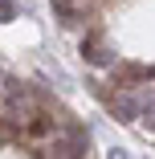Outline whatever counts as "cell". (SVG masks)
I'll return each instance as SVG.
<instances>
[{"instance_id": "6da1fadb", "label": "cell", "mask_w": 155, "mask_h": 159, "mask_svg": "<svg viewBox=\"0 0 155 159\" xmlns=\"http://www.w3.org/2000/svg\"><path fill=\"white\" fill-rule=\"evenodd\" d=\"M37 114V98L25 82H8L4 86V118H29Z\"/></svg>"}, {"instance_id": "7a4b0ae2", "label": "cell", "mask_w": 155, "mask_h": 159, "mask_svg": "<svg viewBox=\"0 0 155 159\" xmlns=\"http://www.w3.org/2000/svg\"><path fill=\"white\" fill-rule=\"evenodd\" d=\"M53 151L61 159H82L90 151V135L82 131V126H66L61 135H53Z\"/></svg>"}, {"instance_id": "3957f363", "label": "cell", "mask_w": 155, "mask_h": 159, "mask_svg": "<svg viewBox=\"0 0 155 159\" xmlns=\"http://www.w3.org/2000/svg\"><path fill=\"white\" fill-rule=\"evenodd\" d=\"M82 57L90 61V66H98V70L114 66V53H110V45L102 41V33H86V37H82Z\"/></svg>"}, {"instance_id": "277c9868", "label": "cell", "mask_w": 155, "mask_h": 159, "mask_svg": "<svg viewBox=\"0 0 155 159\" xmlns=\"http://www.w3.org/2000/svg\"><path fill=\"white\" fill-rule=\"evenodd\" d=\"M21 135H25V139H53V135H57V122H53V114L37 110V114H29V118H25Z\"/></svg>"}, {"instance_id": "5b68a950", "label": "cell", "mask_w": 155, "mask_h": 159, "mask_svg": "<svg viewBox=\"0 0 155 159\" xmlns=\"http://www.w3.org/2000/svg\"><path fill=\"white\" fill-rule=\"evenodd\" d=\"M106 106H110V114H114L118 122H139V102L131 98V94H110Z\"/></svg>"}, {"instance_id": "8992f818", "label": "cell", "mask_w": 155, "mask_h": 159, "mask_svg": "<svg viewBox=\"0 0 155 159\" xmlns=\"http://www.w3.org/2000/svg\"><path fill=\"white\" fill-rule=\"evenodd\" d=\"M53 4V16L66 25V29H74L78 20H82V8H78V0H49Z\"/></svg>"}, {"instance_id": "52a82bcc", "label": "cell", "mask_w": 155, "mask_h": 159, "mask_svg": "<svg viewBox=\"0 0 155 159\" xmlns=\"http://www.w3.org/2000/svg\"><path fill=\"white\" fill-rule=\"evenodd\" d=\"M139 122H147L151 126V131H155V90L147 94V98L139 102Z\"/></svg>"}, {"instance_id": "ba28073f", "label": "cell", "mask_w": 155, "mask_h": 159, "mask_svg": "<svg viewBox=\"0 0 155 159\" xmlns=\"http://www.w3.org/2000/svg\"><path fill=\"white\" fill-rule=\"evenodd\" d=\"M0 20H16V0H0Z\"/></svg>"}, {"instance_id": "9c48e42d", "label": "cell", "mask_w": 155, "mask_h": 159, "mask_svg": "<svg viewBox=\"0 0 155 159\" xmlns=\"http://www.w3.org/2000/svg\"><path fill=\"white\" fill-rule=\"evenodd\" d=\"M106 159H131V155H127V151H118V147H114V151H110Z\"/></svg>"}]
</instances>
